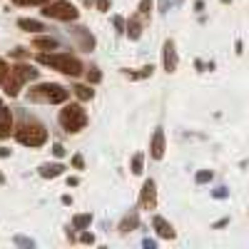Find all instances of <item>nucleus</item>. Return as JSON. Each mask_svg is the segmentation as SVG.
Returning <instances> with one entry per match:
<instances>
[{
	"label": "nucleus",
	"mask_w": 249,
	"mask_h": 249,
	"mask_svg": "<svg viewBox=\"0 0 249 249\" xmlns=\"http://www.w3.org/2000/svg\"><path fill=\"white\" fill-rule=\"evenodd\" d=\"M72 33L77 35V40H80V45L85 48V50H92V48H95V37H92V35H90V33L85 30V28H75Z\"/></svg>",
	"instance_id": "ddd939ff"
},
{
	"label": "nucleus",
	"mask_w": 249,
	"mask_h": 249,
	"mask_svg": "<svg viewBox=\"0 0 249 249\" xmlns=\"http://www.w3.org/2000/svg\"><path fill=\"white\" fill-rule=\"evenodd\" d=\"M8 155H10L8 150H3V147H0V157H8Z\"/></svg>",
	"instance_id": "f704fd0d"
},
{
	"label": "nucleus",
	"mask_w": 249,
	"mask_h": 249,
	"mask_svg": "<svg viewBox=\"0 0 249 249\" xmlns=\"http://www.w3.org/2000/svg\"><path fill=\"white\" fill-rule=\"evenodd\" d=\"M15 5H48L50 0H13Z\"/></svg>",
	"instance_id": "393cba45"
},
{
	"label": "nucleus",
	"mask_w": 249,
	"mask_h": 249,
	"mask_svg": "<svg viewBox=\"0 0 249 249\" xmlns=\"http://www.w3.org/2000/svg\"><path fill=\"white\" fill-rule=\"evenodd\" d=\"M210 179H212V172H210V170H202V172H197V177H195L197 184H207Z\"/></svg>",
	"instance_id": "b1692460"
},
{
	"label": "nucleus",
	"mask_w": 249,
	"mask_h": 249,
	"mask_svg": "<svg viewBox=\"0 0 249 249\" xmlns=\"http://www.w3.org/2000/svg\"><path fill=\"white\" fill-rule=\"evenodd\" d=\"M137 222H140V219H137V212H130L127 217L122 219V224H120V232H122V234H127V232L137 230Z\"/></svg>",
	"instance_id": "dca6fc26"
},
{
	"label": "nucleus",
	"mask_w": 249,
	"mask_h": 249,
	"mask_svg": "<svg viewBox=\"0 0 249 249\" xmlns=\"http://www.w3.org/2000/svg\"><path fill=\"white\" fill-rule=\"evenodd\" d=\"M60 124H62V130H68V132H80L82 127L88 124V112L82 110V105H77V102H72V105H65L60 110Z\"/></svg>",
	"instance_id": "39448f33"
},
{
	"label": "nucleus",
	"mask_w": 249,
	"mask_h": 249,
	"mask_svg": "<svg viewBox=\"0 0 249 249\" xmlns=\"http://www.w3.org/2000/svg\"><path fill=\"white\" fill-rule=\"evenodd\" d=\"M62 164H43L40 167V177H45V179H55V177H60L62 175Z\"/></svg>",
	"instance_id": "4468645a"
},
{
	"label": "nucleus",
	"mask_w": 249,
	"mask_h": 249,
	"mask_svg": "<svg viewBox=\"0 0 249 249\" xmlns=\"http://www.w3.org/2000/svg\"><path fill=\"white\" fill-rule=\"evenodd\" d=\"M37 62H43V65H50L53 70L62 72V75H70V77H77L82 72V65H80V60L72 57V55H65V53H57V55H48L43 53L37 57Z\"/></svg>",
	"instance_id": "7ed1b4c3"
},
{
	"label": "nucleus",
	"mask_w": 249,
	"mask_h": 249,
	"mask_svg": "<svg viewBox=\"0 0 249 249\" xmlns=\"http://www.w3.org/2000/svg\"><path fill=\"white\" fill-rule=\"evenodd\" d=\"M164 70H167V72H175L177 70V50H175L172 40L164 43Z\"/></svg>",
	"instance_id": "9d476101"
},
{
	"label": "nucleus",
	"mask_w": 249,
	"mask_h": 249,
	"mask_svg": "<svg viewBox=\"0 0 249 249\" xmlns=\"http://www.w3.org/2000/svg\"><path fill=\"white\" fill-rule=\"evenodd\" d=\"M43 15L53 20H62V23H75L80 18V10L68 0H50L48 5H43Z\"/></svg>",
	"instance_id": "423d86ee"
},
{
	"label": "nucleus",
	"mask_w": 249,
	"mask_h": 249,
	"mask_svg": "<svg viewBox=\"0 0 249 249\" xmlns=\"http://www.w3.org/2000/svg\"><path fill=\"white\" fill-rule=\"evenodd\" d=\"M142 162H144V155H142V152H137V155L132 157V172H135V175H140V172H142Z\"/></svg>",
	"instance_id": "4be33fe9"
},
{
	"label": "nucleus",
	"mask_w": 249,
	"mask_h": 249,
	"mask_svg": "<svg viewBox=\"0 0 249 249\" xmlns=\"http://www.w3.org/2000/svg\"><path fill=\"white\" fill-rule=\"evenodd\" d=\"M53 155H55V157H62V155H65V147H62V144H55V147H53Z\"/></svg>",
	"instance_id": "c85d7f7f"
},
{
	"label": "nucleus",
	"mask_w": 249,
	"mask_h": 249,
	"mask_svg": "<svg viewBox=\"0 0 249 249\" xmlns=\"http://www.w3.org/2000/svg\"><path fill=\"white\" fill-rule=\"evenodd\" d=\"M28 97L33 102H50V105H60V102L68 100V90L57 85V82H43V85L30 88Z\"/></svg>",
	"instance_id": "20e7f679"
},
{
	"label": "nucleus",
	"mask_w": 249,
	"mask_h": 249,
	"mask_svg": "<svg viewBox=\"0 0 249 249\" xmlns=\"http://www.w3.org/2000/svg\"><path fill=\"white\" fill-rule=\"evenodd\" d=\"M107 8H110V0H97V10L107 13Z\"/></svg>",
	"instance_id": "cd10ccee"
},
{
	"label": "nucleus",
	"mask_w": 249,
	"mask_h": 249,
	"mask_svg": "<svg viewBox=\"0 0 249 249\" xmlns=\"http://www.w3.org/2000/svg\"><path fill=\"white\" fill-rule=\"evenodd\" d=\"M72 92H75L80 100H92V95H95V90H92L90 85H75Z\"/></svg>",
	"instance_id": "a211bd4d"
},
{
	"label": "nucleus",
	"mask_w": 249,
	"mask_h": 249,
	"mask_svg": "<svg viewBox=\"0 0 249 249\" xmlns=\"http://www.w3.org/2000/svg\"><path fill=\"white\" fill-rule=\"evenodd\" d=\"M100 80H102V72L100 70H95V68L88 70V82H90V85H95V82H100Z\"/></svg>",
	"instance_id": "a878e982"
},
{
	"label": "nucleus",
	"mask_w": 249,
	"mask_h": 249,
	"mask_svg": "<svg viewBox=\"0 0 249 249\" xmlns=\"http://www.w3.org/2000/svg\"><path fill=\"white\" fill-rule=\"evenodd\" d=\"M80 239H82V242H88V244H92V242H95V237H92V234H88V232H82V234H80Z\"/></svg>",
	"instance_id": "7c9ffc66"
},
{
	"label": "nucleus",
	"mask_w": 249,
	"mask_h": 249,
	"mask_svg": "<svg viewBox=\"0 0 249 249\" xmlns=\"http://www.w3.org/2000/svg\"><path fill=\"white\" fill-rule=\"evenodd\" d=\"M152 227H155V232L162 237V239H175V230H172V224L164 219V217H155L152 219Z\"/></svg>",
	"instance_id": "1a4fd4ad"
},
{
	"label": "nucleus",
	"mask_w": 249,
	"mask_h": 249,
	"mask_svg": "<svg viewBox=\"0 0 249 249\" xmlns=\"http://www.w3.org/2000/svg\"><path fill=\"white\" fill-rule=\"evenodd\" d=\"M18 25L23 28V30H28V33H37V30H43V23H40V20H28V18L18 20Z\"/></svg>",
	"instance_id": "f3484780"
},
{
	"label": "nucleus",
	"mask_w": 249,
	"mask_h": 249,
	"mask_svg": "<svg viewBox=\"0 0 249 249\" xmlns=\"http://www.w3.org/2000/svg\"><path fill=\"white\" fill-rule=\"evenodd\" d=\"M152 65H147V68H142L140 72H130V70H124V75H130V80H142V77H150L152 75Z\"/></svg>",
	"instance_id": "aec40b11"
},
{
	"label": "nucleus",
	"mask_w": 249,
	"mask_h": 249,
	"mask_svg": "<svg viewBox=\"0 0 249 249\" xmlns=\"http://www.w3.org/2000/svg\"><path fill=\"white\" fill-rule=\"evenodd\" d=\"M150 155H152L155 160H162V157H164V132H162V127H157V130H155V135H152V142H150Z\"/></svg>",
	"instance_id": "6e6552de"
},
{
	"label": "nucleus",
	"mask_w": 249,
	"mask_h": 249,
	"mask_svg": "<svg viewBox=\"0 0 249 249\" xmlns=\"http://www.w3.org/2000/svg\"><path fill=\"white\" fill-rule=\"evenodd\" d=\"M10 75V65H8V62L3 60V57H0V85H3V82H5V77Z\"/></svg>",
	"instance_id": "5701e85b"
},
{
	"label": "nucleus",
	"mask_w": 249,
	"mask_h": 249,
	"mask_svg": "<svg viewBox=\"0 0 249 249\" xmlns=\"http://www.w3.org/2000/svg\"><path fill=\"white\" fill-rule=\"evenodd\" d=\"M142 15H132L130 18V23H127V35L132 37V40H137L140 35H142Z\"/></svg>",
	"instance_id": "f8f14e48"
},
{
	"label": "nucleus",
	"mask_w": 249,
	"mask_h": 249,
	"mask_svg": "<svg viewBox=\"0 0 249 249\" xmlns=\"http://www.w3.org/2000/svg\"><path fill=\"white\" fill-rule=\"evenodd\" d=\"M155 204H157V184L155 179H147L140 190V207L142 210H155Z\"/></svg>",
	"instance_id": "0eeeda50"
},
{
	"label": "nucleus",
	"mask_w": 249,
	"mask_h": 249,
	"mask_svg": "<svg viewBox=\"0 0 249 249\" xmlns=\"http://www.w3.org/2000/svg\"><path fill=\"white\" fill-rule=\"evenodd\" d=\"M150 10H152V0H140V5H137V15L147 18V15H150Z\"/></svg>",
	"instance_id": "412c9836"
},
{
	"label": "nucleus",
	"mask_w": 249,
	"mask_h": 249,
	"mask_svg": "<svg viewBox=\"0 0 249 249\" xmlns=\"http://www.w3.org/2000/svg\"><path fill=\"white\" fill-rule=\"evenodd\" d=\"M214 197L217 199H224L227 197V190H224V187H219V190H214Z\"/></svg>",
	"instance_id": "473e14b6"
},
{
	"label": "nucleus",
	"mask_w": 249,
	"mask_h": 249,
	"mask_svg": "<svg viewBox=\"0 0 249 249\" xmlns=\"http://www.w3.org/2000/svg\"><path fill=\"white\" fill-rule=\"evenodd\" d=\"M33 45H35V48H43V50H55V48H57V40L50 37V35H40V37L33 40Z\"/></svg>",
	"instance_id": "2eb2a0df"
},
{
	"label": "nucleus",
	"mask_w": 249,
	"mask_h": 249,
	"mask_svg": "<svg viewBox=\"0 0 249 249\" xmlns=\"http://www.w3.org/2000/svg\"><path fill=\"white\" fill-rule=\"evenodd\" d=\"M10 132H13V115L8 107H0V140L10 137Z\"/></svg>",
	"instance_id": "9b49d317"
},
{
	"label": "nucleus",
	"mask_w": 249,
	"mask_h": 249,
	"mask_svg": "<svg viewBox=\"0 0 249 249\" xmlns=\"http://www.w3.org/2000/svg\"><path fill=\"white\" fill-rule=\"evenodd\" d=\"M3 182H5V177H3V175H0V184H3Z\"/></svg>",
	"instance_id": "c9c22d12"
},
{
	"label": "nucleus",
	"mask_w": 249,
	"mask_h": 249,
	"mask_svg": "<svg viewBox=\"0 0 249 249\" xmlns=\"http://www.w3.org/2000/svg\"><path fill=\"white\" fill-rule=\"evenodd\" d=\"M72 164H75L77 170H82V164H85V162H82V155H75V157H72Z\"/></svg>",
	"instance_id": "c756f323"
},
{
	"label": "nucleus",
	"mask_w": 249,
	"mask_h": 249,
	"mask_svg": "<svg viewBox=\"0 0 249 249\" xmlns=\"http://www.w3.org/2000/svg\"><path fill=\"white\" fill-rule=\"evenodd\" d=\"M167 3L170 0H160V10H167Z\"/></svg>",
	"instance_id": "72a5a7b5"
},
{
	"label": "nucleus",
	"mask_w": 249,
	"mask_h": 249,
	"mask_svg": "<svg viewBox=\"0 0 249 249\" xmlns=\"http://www.w3.org/2000/svg\"><path fill=\"white\" fill-rule=\"evenodd\" d=\"M112 23H115V28H117V30H127V25H124V20H122L120 15H115V18H112Z\"/></svg>",
	"instance_id": "bb28decb"
},
{
	"label": "nucleus",
	"mask_w": 249,
	"mask_h": 249,
	"mask_svg": "<svg viewBox=\"0 0 249 249\" xmlns=\"http://www.w3.org/2000/svg\"><path fill=\"white\" fill-rule=\"evenodd\" d=\"M18 244H25V247H33V239H25V237H15Z\"/></svg>",
	"instance_id": "2f4dec72"
},
{
	"label": "nucleus",
	"mask_w": 249,
	"mask_h": 249,
	"mask_svg": "<svg viewBox=\"0 0 249 249\" xmlns=\"http://www.w3.org/2000/svg\"><path fill=\"white\" fill-rule=\"evenodd\" d=\"M90 222H92V214L90 212L88 214H77L72 219V227H75V230H85V227H90Z\"/></svg>",
	"instance_id": "6ab92c4d"
},
{
	"label": "nucleus",
	"mask_w": 249,
	"mask_h": 249,
	"mask_svg": "<svg viewBox=\"0 0 249 249\" xmlns=\"http://www.w3.org/2000/svg\"><path fill=\"white\" fill-rule=\"evenodd\" d=\"M15 140L20 144H25V147H43V144L48 142V130L40 122H35V120H30V122L25 120L15 130Z\"/></svg>",
	"instance_id": "f03ea898"
},
{
	"label": "nucleus",
	"mask_w": 249,
	"mask_h": 249,
	"mask_svg": "<svg viewBox=\"0 0 249 249\" xmlns=\"http://www.w3.org/2000/svg\"><path fill=\"white\" fill-rule=\"evenodd\" d=\"M37 72H40V70H35L33 65H15V68H10V75H8L5 82H3L5 95H8V97H18V95H20V88H23L25 82L37 80Z\"/></svg>",
	"instance_id": "f257e3e1"
}]
</instances>
